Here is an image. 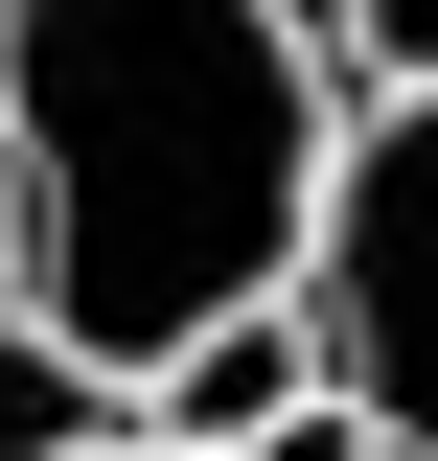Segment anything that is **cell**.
Here are the masks:
<instances>
[{"label":"cell","instance_id":"8","mask_svg":"<svg viewBox=\"0 0 438 461\" xmlns=\"http://www.w3.org/2000/svg\"><path fill=\"white\" fill-rule=\"evenodd\" d=\"M115 461H208V438H162V415H139V438H115Z\"/></svg>","mask_w":438,"mask_h":461},{"label":"cell","instance_id":"5","mask_svg":"<svg viewBox=\"0 0 438 461\" xmlns=\"http://www.w3.org/2000/svg\"><path fill=\"white\" fill-rule=\"evenodd\" d=\"M231 461H392V438H370V393H346V369H324V393H300V415H254V438H231Z\"/></svg>","mask_w":438,"mask_h":461},{"label":"cell","instance_id":"1","mask_svg":"<svg viewBox=\"0 0 438 461\" xmlns=\"http://www.w3.org/2000/svg\"><path fill=\"white\" fill-rule=\"evenodd\" d=\"M324 69L300 0H0V185H23V300L162 369L185 323L300 277L324 230Z\"/></svg>","mask_w":438,"mask_h":461},{"label":"cell","instance_id":"6","mask_svg":"<svg viewBox=\"0 0 438 461\" xmlns=\"http://www.w3.org/2000/svg\"><path fill=\"white\" fill-rule=\"evenodd\" d=\"M370 69H438V0H370Z\"/></svg>","mask_w":438,"mask_h":461},{"label":"cell","instance_id":"2","mask_svg":"<svg viewBox=\"0 0 438 461\" xmlns=\"http://www.w3.org/2000/svg\"><path fill=\"white\" fill-rule=\"evenodd\" d=\"M300 323L370 393L392 461H438V69H392L324 139V230H300Z\"/></svg>","mask_w":438,"mask_h":461},{"label":"cell","instance_id":"4","mask_svg":"<svg viewBox=\"0 0 438 461\" xmlns=\"http://www.w3.org/2000/svg\"><path fill=\"white\" fill-rule=\"evenodd\" d=\"M115 438H139V369L47 300H0V461H115Z\"/></svg>","mask_w":438,"mask_h":461},{"label":"cell","instance_id":"3","mask_svg":"<svg viewBox=\"0 0 438 461\" xmlns=\"http://www.w3.org/2000/svg\"><path fill=\"white\" fill-rule=\"evenodd\" d=\"M300 393H324V323H300V277H277V300H231V323H185L162 346V369H139V415H162V438H254V415H300Z\"/></svg>","mask_w":438,"mask_h":461},{"label":"cell","instance_id":"7","mask_svg":"<svg viewBox=\"0 0 438 461\" xmlns=\"http://www.w3.org/2000/svg\"><path fill=\"white\" fill-rule=\"evenodd\" d=\"M0 300H23V185H0Z\"/></svg>","mask_w":438,"mask_h":461}]
</instances>
